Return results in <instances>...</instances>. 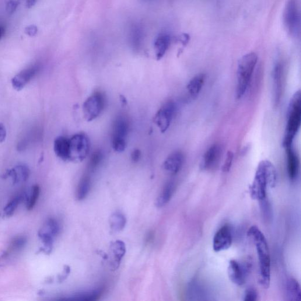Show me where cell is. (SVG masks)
Returning a JSON list of instances; mask_svg holds the SVG:
<instances>
[{
    "label": "cell",
    "mask_w": 301,
    "mask_h": 301,
    "mask_svg": "<svg viewBox=\"0 0 301 301\" xmlns=\"http://www.w3.org/2000/svg\"><path fill=\"white\" fill-rule=\"evenodd\" d=\"M178 39H179L182 44L184 45H186L188 43L189 41H190V38L188 34H183L181 35Z\"/></svg>",
    "instance_id": "obj_40"
},
{
    "label": "cell",
    "mask_w": 301,
    "mask_h": 301,
    "mask_svg": "<svg viewBox=\"0 0 301 301\" xmlns=\"http://www.w3.org/2000/svg\"><path fill=\"white\" fill-rule=\"evenodd\" d=\"M6 136L7 132L5 125L0 123V143L5 141Z\"/></svg>",
    "instance_id": "obj_38"
},
{
    "label": "cell",
    "mask_w": 301,
    "mask_h": 301,
    "mask_svg": "<svg viewBox=\"0 0 301 301\" xmlns=\"http://www.w3.org/2000/svg\"><path fill=\"white\" fill-rule=\"evenodd\" d=\"M258 59V55L255 52H250L244 55L238 63L236 89L237 99H241L246 93L256 67Z\"/></svg>",
    "instance_id": "obj_3"
},
{
    "label": "cell",
    "mask_w": 301,
    "mask_h": 301,
    "mask_svg": "<svg viewBox=\"0 0 301 301\" xmlns=\"http://www.w3.org/2000/svg\"><path fill=\"white\" fill-rule=\"evenodd\" d=\"M258 294L256 290L254 288L248 289L244 296L245 301H256L258 300Z\"/></svg>",
    "instance_id": "obj_35"
},
{
    "label": "cell",
    "mask_w": 301,
    "mask_h": 301,
    "mask_svg": "<svg viewBox=\"0 0 301 301\" xmlns=\"http://www.w3.org/2000/svg\"><path fill=\"white\" fill-rule=\"evenodd\" d=\"M300 92L297 91L293 94L289 104L285 136L282 142L284 148L286 146L293 145L294 138L300 128Z\"/></svg>",
    "instance_id": "obj_4"
},
{
    "label": "cell",
    "mask_w": 301,
    "mask_h": 301,
    "mask_svg": "<svg viewBox=\"0 0 301 301\" xmlns=\"http://www.w3.org/2000/svg\"><path fill=\"white\" fill-rule=\"evenodd\" d=\"M141 153L139 149H135L131 154V159L133 162H138L140 157H141Z\"/></svg>",
    "instance_id": "obj_39"
},
{
    "label": "cell",
    "mask_w": 301,
    "mask_h": 301,
    "mask_svg": "<svg viewBox=\"0 0 301 301\" xmlns=\"http://www.w3.org/2000/svg\"><path fill=\"white\" fill-rule=\"evenodd\" d=\"M37 0H26V6L28 9L33 8L36 4Z\"/></svg>",
    "instance_id": "obj_42"
},
{
    "label": "cell",
    "mask_w": 301,
    "mask_h": 301,
    "mask_svg": "<svg viewBox=\"0 0 301 301\" xmlns=\"http://www.w3.org/2000/svg\"><path fill=\"white\" fill-rule=\"evenodd\" d=\"M38 33V29L36 26L31 25L27 27L26 29V33L29 36L33 37L36 36Z\"/></svg>",
    "instance_id": "obj_37"
},
{
    "label": "cell",
    "mask_w": 301,
    "mask_h": 301,
    "mask_svg": "<svg viewBox=\"0 0 301 301\" xmlns=\"http://www.w3.org/2000/svg\"><path fill=\"white\" fill-rule=\"evenodd\" d=\"M26 196L24 195H20L14 198L11 201H10L8 205L5 206L4 209V212L5 215L8 216H11L16 211L17 206L20 204V202L23 201V199L25 198Z\"/></svg>",
    "instance_id": "obj_28"
},
{
    "label": "cell",
    "mask_w": 301,
    "mask_h": 301,
    "mask_svg": "<svg viewBox=\"0 0 301 301\" xmlns=\"http://www.w3.org/2000/svg\"><path fill=\"white\" fill-rule=\"evenodd\" d=\"M234 153L232 150L227 152L225 162L222 166V171L224 173L229 172L231 168H232L234 160Z\"/></svg>",
    "instance_id": "obj_34"
},
{
    "label": "cell",
    "mask_w": 301,
    "mask_h": 301,
    "mask_svg": "<svg viewBox=\"0 0 301 301\" xmlns=\"http://www.w3.org/2000/svg\"><path fill=\"white\" fill-rule=\"evenodd\" d=\"M40 64H35L23 69L12 79V82L14 89L19 92L23 90L27 84L40 72Z\"/></svg>",
    "instance_id": "obj_11"
},
{
    "label": "cell",
    "mask_w": 301,
    "mask_h": 301,
    "mask_svg": "<svg viewBox=\"0 0 301 301\" xmlns=\"http://www.w3.org/2000/svg\"><path fill=\"white\" fill-rule=\"evenodd\" d=\"M286 297L289 300H299L301 298L300 287L298 282L293 278H289L285 286Z\"/></svg>",
    "instance_id": "obj_24"
},
{
    "label": "cell",
    "mask_w": 301,
    "mask_h": 301,
    "mask_svg": "<svg viewBox=\"0 0 301 301\" xmlns=\"http://www.w3.org/2000/svg\"><path fill=\"white\" fill-rule=\"evenodd\" d=\"M171 38L169 34H161L156 38L154 43L156 58L158 60L163 58L168 50H169Z\"/></svg>",
    "instance_id": "obj_17"
},
{
    "label": "cell",
    "mask_w": 301,
    "mask_h": 301,
    "mask_svg": "<svg viewBox=\"0 0 301 301\" xmlns=\"http://www.w3.org/2000/svg\"><path fill=\"white\" fill-rule=\"evenodd\" d=\"M233 243L232 231L229 225H225L216 232L213 240V249L218 253L228 250Z\"/></svg>",
    "instance_id": "obj_10"
},
{
    "label": "cell",
    "mask_w": 301,
    "mask_h": 301,
    "mask_svg": "<svg viewBox=\"0 0 301 301\" xmlns=\"http://www.w3.org/2000/svg\"><path fill=\"white\" fill-rule=\"evenodd\" d=\"M110 250L111 255V267L112 268L116 269L125 254V245L122 241L117 240L111 243Z\"/></svg>",
    "instance_id": "obj_16"
},
{
    "label": "cell",
    "mask_w": 301,
    "mask_h": 301,
    "mask_svg": "<svg viewBox=\"0 0 301 301\" xmlns=\"http://www.w3.org/2000/svg\"><path fill=\"white\" fill-rule=\"evenodd\" d=\"M30 170L25 165H19L12 170L6 171L3 178L12 177L13 184H17L20 182H25L29 178Z\"/></svg>",
    "instance_id": "obj_18"
},
{
    "label": "cell",
    "mask_w": 301,
    "mask_h": 301,
    "mask_svg": "<svg viewBox=\"0 0 301 301\" xmlns=\"http://www.w3.org/2000/svg\"><path fill=\"white\" fill-rule=\"evenodd\" d=\"M129 41L132 48L138 50L142 46L144 40V31L143 28L138 24H135L131 27L129 31Z\"/></svg>",
    "instance_id": "obj_21"
},
{
    "label": "cell",
    "mask_w": 301,
    "mask_h": 301,
    "mask_svg": "<svg viewBox=\"0 0 301 301\" xmlns=\"http://www.w3.org/2000/svg\"><path fill=\"white\" fill-rule=\"evenodd\" d=\"M40 194V187L36 185L31 189V194L27 199V208L28 210H31L34 208Z\"/></svg>",
    "instance_id": "obj_29"
},
{
    "label": "cell",
    "mask_w": 301,
    "mask_h": 301,
    "mask_svg": "<svg viewBox=\"0 0 301 301\" xmlns=\"http://www.w3.org/2000/svg\"><path fill=\"white\" fill-rule=\"evenodd\" d=\"M110 224L111 229L114 232H121L125 226V217L120 212H115L110 217Z\"/></svg>",
    "instance_id": "obj_27"
},
{
    "label": "cell",
    "mask_w": 301,
    "mask_h": 301,
    "mask_svg": "<svg viewBox=\"0 0 301 301\" xmlns=\"http://www.w3.org/2000/svg\"><path fill=\"white\" fill-rule=\"evenodd\" d=\"M286 162L287 170L289 179L292 181L296 180L298 176L299 170V160L298 156L293 145L285 147Z\"/></svg>",
    "instance_id": "obj_14"
},
{
    "label": "cell",
    "mask_w": 301,
    "mask_h": 301,
    "mask_svg": "<svg viewBox=\"0 0 301 301\" xmlns=\"http://www.w3.org/2000/svg\"><path fill=\"white\" fill-rule=\"evenodd\" d=\"M70 271L69 267L68 266H65L64 269V274L59 276L58 281L59 282H62L67 276Z\"/></svg>",
    "instance_id": "obj_41"
},
{
    "label": "cell",
    "mask_w": 301,
    "mask_h": 301,
    "mask_svg": "<svg viewBox=\"0 0 301 301\" xmlns=\"http://www.w3.org/2000/svg\"><path fill=\"white\" fill-rule=\"evenodd\" d=\"M92 186V181L88 175L84 176L80 180L78 190L76 192V198L79 201L83 200L88 195Z\"/></svg>",
    "instance_id": "obj_26"
},
{
    "label": "cell",
    "mask_w": 301,
    "mask_h": 301,
    "mask_svg": "<svg viewBox=\"0 0 301 301\" xmlns=\"http://www.w3.org/2000/svg\"><path fill=\"white\" fill-rule=\"evenodd\" d=\"M54 149L55 155L63 161L69 160V138L58 136L55 139Z\"/></svg>",
    "instance_id": "obj_20"
},
{
    "label": "cell",
    "mask_w": 301,
    "mask_h": 301,
    "mask_svg": "<svg viewBox=\"0 0 301 301\" xmlns=\"http://www.w3.org/2000/svg\"><path fill=\"white\" fill-rule=\"evenodd\" d=\"M252 265L253 263L250 258L242 263L236 260H231L228 267V275L231 281L238 286L243 285L250 274Z\"/></svg>",
    "instance_id": "obj_7"
},
{
    "label": "cell",
    "mask_w": 301,
    "mask_h": 301,
    "mask_svg": "<svg viewBox=\"0 0 301 301\" xmlns=\"http://www.w3.org/2000/svg\"><path fill=\"white\" fill-rule=\"evenodd\" d=\"M102 291V289H98L91 290V291L80 292L63 299L76 301L95 300L100 297Z\"/></svg>",
    "instance_id": "obj_25"
},
{
    "label": "cell",
    "mask_w": 301,
    "mask_h": 301,
    "mask_svg": "<svg viewBox=\"0 0 301 301\" xmlns=\"http://www.w3.org/2000/svg\"><path fill=\"white\" fill-rule=\"evenodd\" d=\"M43 229L50 233L52 236L55 237L59 233V227L57 220L50 218L47 220Z\"/></svg>",
    "instance_id": "obj_30"
},
{
    "label": "cell",
    "mask_w": 301,
    "mask_h": 301,
    "mask_svg": "<svg viewBox=\"0 0 301 301\" xmlns=\"http://www.w3.org/2000/svg\"><path fill=\"white\" fill-rule=\"evenodd\" d=\"M176 111V104L173 101H167L157 111L154 121L162 133L169 128Z\"/></svg>",
    "instance_id": "obj_9"
},
{
    "label": "cell",
    "mask_w": 301,
    "mask_h": 301,
    "mask_svg": "<svg viewBox=\"0 0 301 301\" xmlns=\"http://www.w3.org/2000/svg\"><path fill=\"white\" fill-rule=\"evenodd\" d=\"M19 3L16 0H10L6 6V11L9 15L15 12Z\"/></svg>",
    "instance_id": "obj_36"
},
{
    "label": "cell",
    "mask_w": 301,
    "mask_h": 301,
    "mask_svg": "<svg viewBox=\"0 0 301 301\" xmlns=\"http://www.w3.org/2000/svg\"><path fill=\"white\" fill-rule=\"evenodd\" d=\"M5 33L6 30L5 27L0 24V40H1L2 38L4 37Z\"/></svg>",
    "instance_id": "obj_43"
},
{
    "label": "cell",
    "mask_w": 301,
    "mask_h": 301,
    "mask_svg": "<svg viewBox=\"0 0 301 301\" xmlns=\"http://www.w3.org/2000/svg\"><path fill=\"white\" fill-rule=\"evenodd\" d=\"M129 122L124 116H119L114 121L113 127V139H126L129 131Z\"/></svg>",
    "instance_id": "obj_19"
},
{
    "label": "cell",
    "mask_w": 301,
    "mask_h": 301,
    "mask_svg": "<svg viewBox=\"0 0 301 301\" xmlns=\"http://www.w3.org/2000/svg\"><path fill=\"white\" fill-rule=\"evenodd\" d=\"M248 236L253 239L256 247L260 264V283L262 288L268 289L271 282V258L268 245L264 234L254 225L248 231Z\"/></svg>",
    "instance_id": "obj_2"
},
{
    "label": "cell",
    "mask_w": 301,
    "mask_h": 301,
    "mask_svg": "<svg viewBox=\"0 0 301 301\" xmlns=\"http://www.w3.org/2000/svg\"><path fill=\"white\" fill-rule=\"evenodd\" d=\"M277 180V173L274 164L268 160L258 164L253 184L250 187L251 197L262 201L267 198V188H274Z\"/></svg>",
    "instance_id": "obj_1"
},
{
    "label": "cell",
    "mask_w": 301,
    "mask_h": 301,
    "mask_svg": "<svg viewBox=\"0 0 301 301\" xmlns=\"http://www.w3.org/2000/svg\"><path fill=\"white\" fill-rule=\"evenodd\" d=\"M283 68L281 62H278L275 65L272 71L273 92H274V103L278 106L282 99L283 93Z\"/></svg>",
    "instance_id": "obj_12"
},
{
    "label": "cell",
    "mask_w": 301,
    "mask_h": 301,
    "mask_svg": "<svg viewBox=\"0 0 301 301\" xmlns=\"http://www.w3.org/2000/svg\"><path fill=\"white\" fill-rule=\"evenodd\" d=\"M175 189L176 186L174 182L170 181L166 184L158 198H157L156 205L157 207H163L169 202L174 193Z\"/></svg>",
    "instance_id": "obj_23"
},
{
    "label": "cell",
    "mask_w": 301,
    "mask_h": 301,
    "mask_svg": "<svg viewBox=\"0 0 301 301\" xmlns=\"http://www.w3.org/2000/svg\"><path fill=\"white\" fill-rule=\"evenodd\" d=\"M222 152L221 146L218 143L213 144L206 150L201 163L202 170H209L218 164Z\"/></svg>",
    "instance_id": "obj_13"
},
{
    "label": "cell",
    "mask_w": 301,
    "mask_h": 301,
    "mask_svg": "<svg viewBox=\"0 0 301 301\" xmlns=\"http://www.w3.org/2000/svg\"><path fill=\"white\" fill-rule=\"evenodd\" d=\"M283 23L288 32L297 36L300 31V13L297 0H288L283 12Z\"/></svg>",
    "instance_id": "obj_6"
},
{
    "label": "cell",
    "mask_w": 301,
    "mask_h": 301,
    "mask_svg": "<svg viewBox=\"0 0 301 301\" xmlns=\"http://www.w3.org/2000/svg\"><path fill=\"white\" fill-rule=\"evenodd\" d=\"M27 243V240L23 237H18L13 240L11 245H10V251H19L25 246Z\"/></svg>",
    "instance_id": "obj_31"
},
{
    "label": "cell",
    "mask_w": 301,
    "mask_h": 301,
    "mask_svg": "<svg viewBox=\"0 0 301 301\" xmlns=\"http://www.w3.org/2000/svg\"><path fill=\"white\" fill-rule=\"evenodd\" d=\"M106 105V99L103 93L97 92L88 98L83 104L84 116L87 121L95 120L101 114Z\"/></svg>",
    "instance_id": "obj_8"
},
{
    "label": "cell",
    "mask_w": 301,
    "mask_h": 301,
    "mask_svg": "<svg viewBox=\"0 0 301 301\" xmlns=\"http://www.w3.org/2000/svg\"><path fill=\"white\" fill-rule=\"evenodd\" d=\"M91 148L90 139L84 133L73 135L69 138V160L73 162H82L89 156Z\"/></svg>",
    "instance_id": "obj_5"
},
{
    "label": "cell",
    "mask_w": 301,
    "mask_h": 301,
    "mask_svg": "<svg viewBox=\"0 0 301 301\" xmlns=\"http://www.w3.org/2000/svg\"><path fill=\"white\" fill-rule=\"evenodd\" d=\"M205 73H201L196 75L189 82L187 89L192 98L197 97L200 93L205 80Z\"/></svg>",
    "instance_id": "obj_22"
},
{
    "label": "cell",
    "mask_w": 301,
    "mask_h": 301,
    "mask_svg": "<svg viewBox=\"0 0 301 301\" xmlns=\"http://www.w3.org/2000/svg\"><path fill=\"white\" fill-rule=\"evenodd\" d=\"M126 139H112V145L115 152L118 153L123 152L126 148Z\"/></svg>",
    "instance_id": "obj_33"
},
{
    "label": "cell",
    "mask_w": 301,
    "mask_h": 301,
    "mask_svg": "<svg viewBox=\"0 0 301 301\" xmlns=\"http://www.w3.org/2000/svg\"><path fill=\"white\" fill-rule=\"evenodd\" d=\"M102 154L100 152L94 153L90 159L89 166V169L91 171L95 170L98 166L99 165L101 160H102Z\"/></svg>",
    "instance_id": "obj_32"
},
{
    "label": "cell",
    "mask_w": 301,
    "mask_h": 301,
    "mask_svg": "<svg viewBox=\"0 0 301 301\" xmlns=\"http://www.w3.org/2000/svg\"><path fill=\"white\" fill-rule=\"evenodd\" d=\"M184 162L183 153L177 150L167 157L163 164L164 170L171 174H177L182 169Z\"/></svg>",
    "instance_id": "obj_15"
}]
</instances>
